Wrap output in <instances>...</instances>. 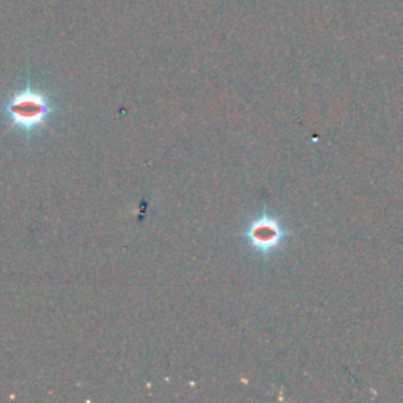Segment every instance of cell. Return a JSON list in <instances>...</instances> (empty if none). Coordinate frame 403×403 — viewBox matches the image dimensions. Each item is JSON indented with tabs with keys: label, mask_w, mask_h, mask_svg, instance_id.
<instances>
[{
	"label": "cell",
	"mask_w": 403,
	"mask_h": 403,
	"mask_svg": "<svg viewBox=\"0 0 403 403\" xmlns=\"http://www.w3.org/2000/svg\"><path fill=\"white\" fill-rule=\"evenodd\" d=\"M5 115L8 117V123L13 128L25 132H33L43 128L48 118L52 114V104L44 93L27 85L24 90L16 95L5 104Z\"/></svg>",
	"instance_id": "obj_1"
},
{
	"label": "cell",
	"mask_w": 403,
	"mask_h": 403,
	"mask_svg": "<svg viewBox=\"0 0 403 403\" xmlns=\"http://www.w3.org/2000/svg\"><path fill=\"white\" fill-rule=\"evenodd\" d=\"M285 235L287 231L280 225L279 220L271 218L267 213L254 219L245 231V238L249 242V246L254 251L263 254V256L279 249Z\"/></svg>",
	"instance_id": "obj_2"
}]
</instances>
